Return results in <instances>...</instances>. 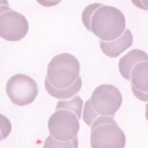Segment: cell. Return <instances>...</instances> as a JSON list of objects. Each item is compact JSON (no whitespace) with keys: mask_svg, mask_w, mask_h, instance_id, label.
<instances>
[{"mask_svg":"<svg viewBox=\"0 0 148 148\" xmlns=\"http://www.w3.org/2000/svg\"><path fill=\"white\" fill-rule=\"evenodd\" d=\"M37 3L44 7H53L61 2L62 0H36Z\"/></svg>","mask_w":148,"mask_h":148,"instance_id":"cell-11","label":"cell"},{"mask_svg":"<svg viewBox=\"0 0 148 148\" xmlns=\"http://www.w3.org/2000/svg\"><path fill=\"white\" fill-rule=\"evenodd\" d=\"M133 42V36L132 32L125 28L122 35L117 39L110 41L100 40L99 46L102 52L106 56L115 58L131 47Z\"/></svg>","mask_w":148,"mask_h":148,"instance_id":"cell-9","label":"cell"},{"mask_svg":"<svg viewBox=\"0 0 148 148\" xmlns=\"http://www.w3.org/2000/svg\"><path fill=\"white\" fill-rule=\"evenodd\" d=\"M86 29L104 41L118 38L125 29L123 13L117 8L95 3L87 6L82 14Z\"/></svg>","mask_w":148,"mask_h":148,"instance_id":"cell-3","label":"cell"},{"mask_svg":"<svg viewBox=\"0 0 148 148\" xmlns=\"http://www.w3.org/2000/svg\"><path fill=\"white\" fill-rule=\"evenodd\" d=\"M12 131V124L9 119L0 114V141L6 138Z\"/></svg>","mask_w":148,"mask_h":148,"instance_id":"cell-10","label":"cell"},{"mask_svg":"<svg viewBox=\"0 0 148 148\" xmlns=\"http://www.w3.org/2000/svg\"><path fill=\"white\" fill-rule=\"evenodd\" d=\"M9 7V3L8 0H0V12Z\"/></svg>","mask_w":148,"mask_h":148,"instance_id":"cell-13","label":"cell"},{"mask_svg":"<svg viewBox=\"0 0 148 148\" xmlns=\"http://www.w3.org/2000/svg\"><path fill=\"white\" fill-rule=\"evenodd\" d=\"M120 73L125 79L131 82L133 95L140 100H148L147 54L140 49L130 51L119 62Z\"/></svg>","mask_w":148,"mask_h":148,"instance_id":"cell-4","label":"cell"},{"mask_svg":"<svg viewBox=\"0 0 148 148\" xmlns=\"http://www.w3.org/2000/svg\"><path fill=\"white\" fill-rule=\"evenodd\" d=\"M122 95L119 88L112 85L103 84L97 86L89 100L85 102L83 120L90 127L99 116L114 117L122 104Z\"/></svg>","mask_w":148,"mask_h":148,"instance_id":"cell-5","label":"cell"},{"mask_svg":"<svg viewBox=\"0 0 148 148\" xmlns=\"http://www.w3.org/2000/svg\"><path fill=\"white\" fill-rule=\"evenodd\" d=\"M90 145L92 148H123L126 136L114 117L99 116L91 125Z\"/></svg>","mask_w":148,"mask_h":148,"instance_id":"cell-6","label":"cell"},{"mask_svg":"<svg viewBox=\"0 0 148 148\" xmlns=\"http://www.w3.org/2000/svg\"><path fill=\"white\" fill-rule=\"evenodd\" d=\"M83 104V101L78 96L68 101H58L55 112L48 119L50 135L45 141V147H78L77 135Z\"/></svg>","mask_w":148,"mask_h":148,"instance_id":"cell-1","label":"cell"},{"mask_svg":"<svg viewBox=\"0 0 148 148\" xmlns=\"http://www.w3.org/2000/svg\"><path fill=\"white\" fill-rule=\"evenodd\" d=\"M29 24L22 14L8 8L0 12V37L9 41H18L27 35Z\"/></svg>","mask_w":148,"mask_h":148,"instance_id":"cell-8","label":"cell"},{"mask_svg":"<svg viewBox=\"0 0 148 148\" xmlns=\"http://www.w3.org/2000/svg\"><path fill=\"white\" fill-rule=\"evenodd\" d=\"M78 60L69 53L54 56L47 68L45 86L49 95L56 99H67L79 92L82 86Z\"/></svg>","mask_w":148,"mask_h":148,"instance_id":"cell-2","label":"cell"},{"mask_svg":"<svg viewBox=\"0 0 148 148\" xmlns=\"http://www.w3.org/2000/svg\"><path fill=\"white\" fill-rule=\"evenodd\" d=\"M133 4L137 8L147 11V0H131Z\"/></svg>","mask_w":148,"mask_h":148,"instance_id":"cell-12","label":"cell"},{"mask_svg":"<svg viewBox=\"0 0 148 148\" xmlns=\"http://www.w3.org/2000/svg\"><path fill=\"white\" fill-rule=\"evenodd\" d=\"M6 91L13 104L25 106L32 104L38 95V87L32 77L25 74H16L9 78Z\"/></svg>","mask_w":148,"mask_h":148,"instance_id":"cell-7","label":"cell"}]
</instances>
